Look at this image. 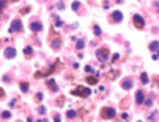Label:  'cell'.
I'll list each match as a JSON object with an SVG mask.
<instances>
[{
	"label": "cell",
	"instance_id": "23",
	"mask_svg": "<svg viewBox=\"0 0 159 122\" xmlns=\"http://www.w3.org/2000/svg\"><path fill=\"white\" fill-rule=\"evenodd\" d=\"M79 6H80V3H79V2H74V3H73V10H77Z\"/></svg>",
	"mask_w": 159,
	"mask_h": 122
},
{
	"label": "cell",
	"instance_id": "2",
	"mask_svg": "<svg viewBox=\"0 0 159 122\" xmlns=\"http://www.w3.org/2000/svg\"><path fill=\"white\" fill-rule=\"evenodd\" d=\"M101 114H102L104 119H112L113 116H115V110H113V108H102Z\"/></svg>",
	"mask_w": 159,
	"mask_h": 122
},
{
	"label": "cell",
	"instance_id": "7",
	"mask_svg": "<svg viewBox=\"0 0 159 122\" xmlns=\"http://www.w3.org/2000/svg\"><path fill=\"white\" fill-rule=\"evenodd\" d=\"M16 57V50L13 47H8L7 50H5V58H8V60H11V58H14Z\"/></svg>",
	"mask_w": 159,
	"mask_h": 122
},
{
	"label": "cell",
	"instance_id": "8",
	"mask_svg": "<svg viewBox=\"0 0 159 122\" xmlns=\"http://www.w3.org/2000/svg\"><path fill=\"white\" fill-rule=\"evenodd\" d=\"M143 92L142 91H137L135 92V103H143Z\"/></svg>",
	"mask_w": 159,
	"mask_h": 122
},
{
	"label": "cell",
	"instance_id": "9",
	"mask_svg": "<svg viewBox=\"0 0 159 122\" xmlns=\"http://www.w3.org/2000/svg\"><path fill=\"white\" fill-rule=\"evenodd\" d=\"M30 28H32V32H41L43 30V25H41L39 22H32Z\"/></svg>",
	"mask_w": 159,
	"mask_h": 122
},
{
	"label": "cell",
	"instance_id": "17",
	"mask_svg": "<svg viewBox=\"0 0 159 122\" xmlns=\"http://www.w3.org/2000/svg\"><path fill=\"white\" fill-rule=\"evenodd\" d=\"M24 52H25V55H27V57H30V55H32V52H33V48H32V47H25V48H24Z\"/></svg>",
	"mask_w": 159,
	"mask_h": 122
},
{
	"label": "cell",
	"instance_id": "15",
	"mask_svg": "<svg viewBox=\"0 0 159 122\" xmlns=\"http://www.w3.org/2000/svg\"><path fill=\"white\" fill-rule=\"evenodd\" d=\"M140 82H142L143 85H147V83H148V75H147V74H142V75H140Z\"/></svg>",
	"mask_w": 159,
	"mask_h": 122
},
{
	"label": "cell",
	"instance_id": "5",
	"mask_svg": "<svg viewBox=\"0 0 159 122\" xmlns=\"http://www.w3.org/2000/svg\"><path fill=\"white\" fill-rule=\"evenodd\" d=\"M110 17H112L113 22H121V20H123V13H121V11H113V13L110 14Z\"/></svg>",
	"mask_w": 159,
	"mask_h": 122
},
{
	"label": "cell",
	"instance_id": "20",
	"mask_svg": "<svg viewBox=\"0 0 159 122\" xmlns=\"http://www.w3.org/2000/svg\"><path fill=\"white\" fill-rule=\"evenodd\" d=\"M96 82H98V80H96V78H93V77H90V78H88V83H90V85H95Z\"/></svg>",
	"mask_w": 159,
	"mask_h": 122
},
{
	"label": "cell",
	"instance_id": "19",
	"mask_svg": "<svg viewBox=\"0 0 159 122\" xmlns=\"http://www.w3.org/2000/svg\"><path fill=\"white\" fill-rule=\"evenodd\" d=\"M5 3H7V0H0V11L5 8Z\"/></svg>",
	"mask_w": 159,
	"mask_h": 122
},
{
	"label": "cell",
	"instance_id": "11",
	"mask_svg": "<svg viewBox=\"0 0 159 122\" xmlns=\"http://www.w3.org/2000/svg\"><path fill=\"white\" fill-rule=\"evenodd\" d=\"M157 48H159V41H154L150 44V50H157Z\"/></svg>",
	"mask_w": 159,
	"mask_h": 122
},
{
	"label": "cell",
	"instance_id": "12",
	"mask_svg": "<svg viewBox=\"0 0 159 122\" xmlns=\"http://www.w3.org/2000/svg\"><path fill=\"white\" fill-rule=\"evenodd\" d=\"M48 85L52 88V91H58V88H57V85H55V82L51 78V80H48Z\"/></svg>",
	"mask_w": 159,
	"mask_h": 122
},
{
	"label": "cell",
	"instance_id": "13",
	"mask_svg": "<svg viewBox=\"0 0 159 122\" xmlns=\"http://www.w3.org/2000/svg\"><path fill=\"white\" fill-rule=\"evenodd\" d=\"M20 91H22V92H27V91H29V83H25V82L20 83Z\"/></svg>",
	"mask_w": 159,
	"mask_h": 122
},
{
	"label": "cell",
	"instance_id": "6",
	"mask_svg": "<svg viewBox=\"0 0 159 122\" xmlns=\"http://www.w3.org/2000/svg\"><path fill=\"white\" fill-rule=\"evenodd\" d=\"M134 23H135V25H137L139 28H143V27H145V20H143L139 14H135V16H134Z\"/></svg>",
	"mask_w": 159,
	"mask_h": 122
},
{
	"label": "cell",
	"instance_id": "10",
	"mask_svg": "<svg viewBox=\"0 0 159 122\" xmlns=\"http://www.w3.org/2000/svg\"><path fill=\"white\" fill-rule=\"evenodd\" d=\"M121 88H123V89H131V88H132V82H131V80H125V82L121 83Z\"/></svg>",
	"mask_w": 159,
	"mask_h": 122
},
{
	"label": "cell",
	"instance_id": "14",
	"mask_svg": "<svg viewBox=\"0 0 159 122\" xmlns=\"http://www.w3.org/2000/svg\"><path fill=\"white\" fill-rule=\"evenodd\" d=\"M84 45H85V42H84L82 39H79V41H77V44H76V47H77V50H82V48H84Z\"/></svg>",
	"mask_w": 159,
	"mask_h": 122
},
{
	"label": "cell",
	"instance_id": "4",
	"mask_svg": "<svg viewBox=\"0 0 159 122\" xmlns=\"http://www.w3.org/2000/svg\"><path fill=\"white\" fill-rule=\"evenodd\" d=\"M96 55H98V58L101 61H106L109 58V50H106V48H99V50L96 52Z\"/></svg>",
	"mask_w": 159,
	"mask_h": 122
},
{
	"label": "cell",
	"instance_id": "1",
	"mask_svg": "<svg viewBox=\"0 0 159 122\" xmlns=\"http://www.w3.org/2000/svg\"><path fill=\"white\" fill-rule=\"evenodd\" d=\"M73 94H74V95H80V97H88L90 94H92V91H90L88 88L79 86V88H76V89L73 91Z\"/></svg>",
	"mask_w": 159,
	"mask_h": 122
},
{
	"label": "cell",
	"instance_id": "16",
	"mask_svg": "<svg viewBox=\"0 0 159 122\" xmlns=\"http://www.w3.org/2000/svg\"><path fill=\"white\" fill-rule=\"evenodd\" d=\"M66 116H68V119H73V117L76 116V111H74V110H70V111L66 113Z\"/></svg>",
	"mask_w": 159,
	"mask_h": 122
},
{
	"label": "cell",
	"instance_id": "22",
	"mask_svg": "<svg viewBox=\"0 0 159 122\" xmlns=\"http://www.w3.org/2000/svg\"><path fill=\"white\" fill-rule=\"evenodd\" d=\"M38 111H39V114H46V108H44V107H39Z\"/></svg>",
	"mask_w": 159,
	"mask_h": 122
},
{
	"label": "cell",
	"instance_id": "24",
	"mask_svg": "<svg viewBox=\"0 0 159 122\" xmlns=\"http://www.w3.org/2000/svg\"><path fill=\"white\" fill-rule=\"evenodd\" d=\"M61 25H63V22H61V20H57V27H58V28H60V27H61Z\"/></svg>",
	"mask_w": 159,
	"mask_h": 122
},
{
	"label": "cell",
	"instance_id": "25",
	"mask_svg": "<svg viewBox=\"0 0 159 122\" xmlns=\"http://www.w3.org/2000/svg\"><path fill=\"white\" fill-rule=\"evenodd\" d=\"M3 95V91H0V97H2Z\"/></svg>",
	"mask_w": 159,
	"mask_h": 122
},
{
	"label": "cell",
	"instance_id": "18",
	"mask_svg": "<svg viewBox=\"0 0 159 122\" xmlns=\"http://www.w3.org/2000/svg\"><path fill=\"white\" fill-rule=\"evenodd\" d=\"M11 117V113L10 111H3L2 113V119H10Z\"/></svg>",
	"mask_w": 159,
	"mask_h": 122
},
{
	"label": "cell",
	"instance_id": "3",
	"mask_svg": "<svg viewBox=\"0 0 159 122\" xmlns=\"http://www.w3.org/2000/svg\"><path fill=\"white\" fill-rule=\"evenodd\" d=\"M22 30V23L19 19H14L13 23H11V27H10V32H20Z\"/></svg>",
	"mask_w": 159,
	"mask_h": 122
},
{
	"label": "cell",
	"instance_id": "21",
	"mask_svg": "<svg viewBox=\"0 0 159 122\" xmlns=\"http://www.w3.org/2000/svg\"><path fill=\"white\" fill-rule=\"evenodd\" d=\"M93 32H95V35H96V36H99V35H101V28H99V27H95V30H93Z\"/></svg>",
	"mask_w": 159,
	"mask_h": 122
}]
</instances>
